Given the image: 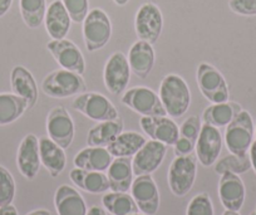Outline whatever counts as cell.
I'll use <instances>...</instances> for the list:
<instances>
[{
    "label": "cell",
    "instance_id": "ac0fdd59",
    "mask_svg": "<svg viewBox=\"0 0 256 215\" xmlns=\"http://www.w3.org/2000/svg\"><path fill=\"white\" fill-rule=\"evenodd\" d=\"M218 196L226 210L238 211L245 201V185L240 176L232 172L221 175L218 181Z\"/></svg>",
    "mask_w": 256,
    "mask_h": 215
},
{
    "label": "cell",
    "instance_id": "3957f363",
    "mask_svg": "<svg viewBox=\"0 0 256 215\" xmlns=\"http://www.w3.org/2000/svg\"><path fill=\"white\" fill-rule=\"evenodd\" d=\"M82 31L86 48L93 53L107 46L112 37V23L103 9L94 8L86 17Z\"/></svg>",
    "mask_w": 256,
    "mask_h": 215
},
{
    "label": "cell",
    "instance_id": "f546056e",
    "mask_svg": "<svg viewBox=\"0 0 256 215\" xmlns=\"http://www.w3.org/2000/svg\"><path fill=\"white\" fill-rule=\"evenodd\" d=\"M28 110V102L13 93H0V126L13 123Z\"/></svg>",
    "mask_w": 256,
    "mask_h": 215
},
{
    "label": "cell",
    "instance_id": "d6a6232c",
    "mask_svg": "<svg viewBox=\"0 0 256 215\" xmlns=\"http://www.w3.org/2000/svg\"><path fill=\"white\" fill-rule=\"evenodd\" d=\"M251 160L250 155H244V156H238V155H228L221 160L215 162V171L218 174L222 175L225 172H232V174H244L251 169Z\"/></svg>",
    "mask_w": 256,
    "mask_h": 215
},
{
    "label": "cell",
    "instance_id": "b9f144b4",
    "mask_svg": "<svg viewBox=\"0 0 256 215\" xmlns=\"http://www.w3.org/2000/svg\"><path fill=\"white\" fill-rule=\"evenodd\" d=\"M250 160H251V166L254 167V170H255V172H256V140L251 143Z\"/></svg>",
    "mask_w": 256,
    "mask_h": 215
},
{
    "label": "cell",
    "instance_id": "ba28073f",
    "mask_svg": "<svg viewBox=\"0 0 256 215\" xmlns=\"http://www.w3.org/2000/svg\"><path fill=\"white\" fill-rule=\"evenodd\" d=\"M122 103L144 117L167 116L161 98L154 91L147 87H134L120 98Z\"/></svg>",
    "mask_w": 256,
    "mask_h": 215
},
{
    "label": "cell",
    "instance_id": "52a82bcc",
    "mask_svg": "<svg viewBox=\"0 0 256 215\" xmlns=\"http://www.w3.org/2000/svg\"><path fill=\"white\" fill-rule=\"evenodd\" d=\"M72 107L96 122L113 121L120 117L114 105L106 96L97 92L80 93L72 102Z\"/></svg>",
    "mask_w": 256,
    "mask_h": 215
},
{
    "label": "cell",
    "instance_id": "7a4b0ae2",
    "mask_svg": "<svg viewBox=\"0 0 256 215\" xmlns=\"http://www.w3.org/2000/svg\"><path fill=\"white\" fill-rule=\"evenodd\" d=\"M46 96L53 98H68L86 92V82L82 75L67 69H56L49 73L42 82Z\"/></svg>",
    "mask_w": 256,
    "mask_h": 215
},
{
    "label": "cell",
    "instance_id": "5b68a950",
    "mask_svg": "<svg viewBox=\"0 0 256 215\" xmlns=\"http://www.w3.org/2000/svg\"><path fill=\"white\" fill-rule=\"evenodd\" d=\"M198 174V157L190 154L176 156L168 170V186L176 196H184L192 189Z\"/></svg>",
    "mask_w": 256,
    "mask_h": 215
},
{
    "label": "cell",
    "instance_id": "74e56055",
    "mask_svg": "<svg viewBox=\"0 0 256 215\" xmlns=\"http://www.w3.org/2000/svg\"><path fill=\"white\" fill-rule=\"evenodd\" d=\"M228 8L238 16H256V0H230Z\"/></svg>",
    "mask_w": 256,
    "mask_h": 215
},
{
    "label": "cell",
    "instance_id": "836d02e7",
    "mask_svg": "<svg viewBox=\"0 0 256 215\" xmlns=\"http://www.w3.org/2000/svg\"><path fill=\"white\" fill-rule=\"evenodd\" d=\"M16 196V181L8 170L0 165V207L10 205Z\"/></svg>",
    "mask_w": 256,
    "mask_h": 215
},
{
    "label": "cell",
    "instance_id": "f6af8a7d",
    "mask_svg": "<svg viewBox=\"0 0 256 215\" xmlns=\"http://www.w3.org/2000/svg\"><path fill=\"white\" fill-rule=\"evenodd\" d=\"M113 2H114V4H117L118 7H124L126 4H128L130 0H113Z\"/></svg>",
    "mask_w": 256,
    "mask_h": 215
},
{
    "label": "cell",
    "instance_id": "4dcf8cb0",
    "mask_svg": "<svg viewBox=\"0 0 256 215\" xmlns=\"http://www.w3.org/2000/svg\"><path fill=\"white\" fill-rule=\"evenodd\" d=\"M102 204L104 209L112 215H130L138 212V206L127 192H108L102 197Z\"/></svg>",
    "mask_w": 256,
    "mask_h": 215
},
{
    "label": "cell",
    "instance_id": "ee69618b",
    "mask_svg": "<svg viewBox=\"0 0 256 215\" xmlns=\"http://www.w3.org/2000/svg\"><path fill=\"white\" fill-rule=\"evenodd\" d=\"M26 215H53V214H52L49 210L38 209V210H33V211H30L29 214H26Z\"/></svg>",
    "mask_w": 256,
    "mask_h": 215
},
{
    "label": "cell",
    "instance_id": "603a6c76",
    "mask_svg": "<svg viewBox=\"0 0 256 215\" xmlns=\"http://www.w3.org/2000/svg\"><path fill=\"white\" fill-rule=\"evenodd\" d=\"M39 154L40 162L53 177H56L63 172L67 165V156L64 149L56 145L49 137L39 138Z\"/></svg>",
    "mask_w": 256,
    "mask_h": 215
},
{
    "label": "cell",
    "instance_id": "484cf974",
    "mask_svg": "<svg viewBox=\"0 0 256 215\" xmlns=\"http://www.w3.org/2000/svg\"><path fill=\"white\" fill-rule=\"evenodd\" d=\"M70 179L76 186L90 194H103L110 189L107 175L102 171H90L76 167L70 170Z\"/></svg>",
    "mask_w": 256,
    "mask_h": 215
},
{
    "label": "cell",
    "instance_id": "bcb514c9",
    "mask_svg": "<svg viewBox=\"0 0 256 215\" xmlns=\"http://www.w3.org/2000/svg\"><path fill=\"white\" fill-rule=\"evenodd\" d=\"M222 215H240L238 211H231V210H226Z\"/></svg>",
    "mask_w": 256,
    "mask_h": 215
},
{
    "label": "cell",
    "instance_id": "ab89813d",
    "mask_svg": "<svg viewBox=\"0 0 256 215\" xmlns=\"http://www.w3.org/2000/svg\"><path fill=\"white\" fill-rule=\"evenodd\" d=\"M12 4H13V0H0V18L8 13Z\"/></svg>",
    "mask_w": 256,
    "mask_h": 215
},
{
    "label": "cell",
    "instance_id": "4316f807",
    "mask_svg": "<svg viewBox=\"0 0 256 215\" xmlns=\"http://www.w3.org/2000/svg\"><path fill=\"white\" fill-rule=\"evenodd\" d=\"M124 123L120 117L113 121H103L96 125L88 131L87 143L93 147H107L110 143L117 138L120 132H123Z\"/></svg>",
    "mask_w": 256,
    "mask_h": 215
},
{
    "label": "cell",
    "instance_id": "f35d334b",
    "mask_svg": "<svg viewBox=\"0 0 256 215\" xmlns=\"http://www.w3.org/2000/svg\"><path fill=\"white\" fill-rule=\"evenodd\" d=\"M195 146L196 145L194 142H191V141L187 140V138L178 136L176 143L174 145V155H176V156H186V155H190L194 152Z\"/></svg>",
    "mask_w": 256,
    "mask_h": 215
},
{
    "label": "cell",
    "instance_id": "e0dca14e",
    "mask_svg": "<svg viewBox=\"0 0 256 215\" xmlns=\"http://www.w3.org/2000/svg\"><path fill=\"white\" fill-rule=\"evenodd\" d=\"M16 165L20 174L28 180H33L40 169L39 140L36 135L29 133L22 140L16 155Z\"/></svg>",
    "mask_w": 256,
    "mask_h": 215
},
{
    "label": "cell",
    "instance_id": "2e32d148",
    "mask_svg": "<svg viewBox=\"0 0 256 215\" xmlns=\"http://www.w3.org/2000/svg\"><path fill=\"white\" fill-rule=\"evenodd\" d=\"M142 131L151 140L160 141L167 146H174L180 136V127L172 118L167 116H156V117H144L140 120Z\"/></svg>",
    "mask_w": 256,
    "mask_h": 215
},
{
    "label": "cell",
    "instance_id": "9a60e30c",
    "mask_svg": "<svg viewBox=\"0 0 256 215\" xmlns=\"http://www.w3.org/2000/svg\"><path fill=\"white\" fill-rule=\"evenodd\" d=\"M167 152V145L160 141L150 140L138 150L132 160L134 175H148L156 171L164 162Z\"/></svg>",
    "mask_w": 256,
    "mask_h": 215
},
{
    "label": "cell",
    "instance_id": "7c38bea8",
    "mask_svg": "<svg viewBox=\"0 0 256 215\" xmlns=\"http://www.w3.org/2000/svg\"><path fill=\"white\" fill-rule=\"evenodd\" d=\"M49 53L53 56L56 63L62 67L63 69L67 71L74 72L78 75H83L86 71V61L83 57L82 52L70 39H59V41H54L52 39L48 44H46Z\"/></svg>",
    "mask_w": 256,
    "mask_h": 215
},
{
    "label": "cell",
    "instance_id": "4fadbf2b",
    "mask_svg": "<svg viewBox=\"0 0 256 215\" xmlns=\"http://www.w3.org/2000/svg\"><path fill=\"white\" fill-rule=\"evenodd\" d=\"M131 195L140 211L146 215H156L160 207V192L151 174L140 175L134 180Z\"/></svg>",
    "mask_w": 256,
    "mask_h": 215
},
{
    "label": "cell",
    "instance_id": "d6986e66",
    "mask_svg": "<svg viewBox=\"0 0 256 215\" xmlns=\"http://www.w3.org/2000/svg\"><path fill=\"white\" fill-rule=\"evenodd\" d=\"M44 26L48 36L54 41L64 39L70 33L72 19L62 0H53L46 8Z\"/></svg>",
    "mask_w": 256,
    "mask_h": 215
},
{
    "label": "cell",
    "instance_id": "83f0119b",
    "mask_svg": "<svg viewBox=\"0 0 256 215\" xmlns=\"http://www.w3.org/2000/svg\"><path fill=\"white\" fill-rule=\"evenodd\" d=\"M147 142L146 137L136 131L120 132L112 143L107 146V150L113 157H132Z\"/></svg>",
    "mask_w": 256,
    "mask_h": 215
},
{
    "label": "cell",
    "instance_id": "7dc6e473",
    "mask_svg": "<svg viewBox=\"0 0 256 215\" xmlns=\"http://www.w3.org/2000/svg\"><path fill=\"white\" fill-rule=\"evenodd\" d=\"M130 215H146V214H144V212H142V214H140V212H136V214H130Z\"/></svg>",
    "mask_w": 256,
    "mask_h": 215
},
{
    "label": "cell",
    "instance_id": "30bf717a",
    "mask_svg": "<svg viewBox=\"0 0 256 215\" xmlns=\"http://www.w3.org/2000/svg\"><path fill=\"white\" fill-rule=\"evenodd\" d=\"M131 78V67L128 58L122 52H114L107 59L103 71V80L108 92L112 95H120L127 88Z\"/></svg>",
    "mask_w": 256,
    "mask_h": 215
},
{
    "label": "cell",
    "instance_id": "9c48e42d",
    "mask_svg": "<svg viewBox=\"0 0 256 215\" xmlns=\"http://www.w3.org/2000/svg\"><path fill=\"white\" fill-rule=\"evenodd\" d=\"M164 29V16L156 4L144 3L134 17V31L140 41L154 44L160 39Z\"/></svg>",
    "mask_w": 256,
    "mask_h": 215
},
{
    "label": "cell",
    "instance_id": "60d3db41",
    "mask_svg": "<svg viewBox=\"0 0 256 215\" xmlns=\"http://www.w3.org/2000/svg\"><path fill=\"white\" fill-rule=\"evenodd\" d=\"M0 215H19L18 210L14 205H6V206L0 207Z\"/></svg>",
    "mask_w": 256,
    "mask_h": 215
},
{
    "label": "cell",
    "instance_id": "44dd1931",
    "mask_svg": "<svg viewBox=\"0 0 256 215\" xmlns=\"http://www.w3.org/2000/svg\"><path fill=\"white\" fill-rule=\"evenodd\" d=\"M10 85L14 95L28 102V110L33 108L38 101V86L30 71L23 66L14 67L10 75Z\"/></svg>",
    "mask_w": 256,
    "mask_h": 215
},
{
    "label": "cell",
    "instance_id": "c3c4849f",
    "mask_svg": "<svg viewBox=\"0 0 256 215\" xmlns=\"http://www.w3.org/2000/svg\"><path fill=\"white\" fill-rule=\"evenodd\" d=\"M250 215H256V211H254V212H252V214H250Z\"/></svg>",
    "mask_w": 256,
    "mask_h": 215
},
{
    "label": "cell",
    "instance_id": "6da1fadb",
    "mask_svg": "<svg viewBox=\"0 0 256 215\" xmlns=\"http://www.w3.org/2000/svg\"><path fill=\"white\" fill-rule=\"evenodd\" d=\"M160 98L166 110L167 116L178 118L184 116L191 105V92L182 77L167 75L160 86Z\"/></svg>",
    "mask_w": 256,
    "mask_h": 215
},
{
    "label": "cell",
    "instance_id": "681fc988",
    "mask_svg": "<svg viewBox=\"0 0 256 215\" xmlns=\"http://www.w3.org/2000/svg\"><path fill=\"white\" fill-rule=\"evenodd\" d=\"M255 137H256V130H255Z\"/></svg>",
    "mask_w": 256,
    "mask_h": 215
},
{
    "label": "cell",
    "instance_id": "1f68e13d",
    "mask_svg": "<svg viewBox=\"0 0 256 215\" xmlns=\"http://www.w3.org/2000/svg\"><path fill=\"white\" fill-rule=\"evenodd\" d=\"M19 9L28 28L36 29L44 23L46 13V0H19Z\"/></svg>",
    "mask_w": 256,
    "mask_h": 215
},
{
    "label": "cell",
    "instance_id": "7bdbcfd3",
    "mask_svg": "<svg viewBox=\"0 0 256 215\" xmlns=\"http://www.w3.org/2000/svg\"><path fill=\"white\" fill-rule=\"evenodd\" d=\"M86 215H107V214H106V211L102 209V207L92 206L90 210H88Z\"/></svg>",
    "mask_w": 256,
    "mask_h": 215
},
{
    "label": "cell",
    "instance_id": "8992f818",
    "mask_svg": "<svg viewBox=\"0 0 256 215\" xmlns=\"http://www.w3.org/2000/svg\"><path fill=\"white\" fill-rule=\"evenodd\" d=\"M196 82L204 97L211 103H222L228 101V86L225 77L218 68L210 63H202L196 72Z\"/></svg>",
    "mask_w": 256,
    "mask_h": 215
},
{
    "label": "cell",
    "instance_id": "8fae6325",
    "mask_svg": "<svg viewBox=\"0 0 256 215\" xmlns=\"http://www.w3.org/2000/svg\"><path fill=\"white\" fill-rule=\"evenodd\" d=\"M74 122L72 116L62 106L52 108L46 117V132L62 149H68L74 138Z\"/></svg>",
    "mask_w": 256,
    "mask_h": 215
},
{
    "label": "cell",
    "instance_id": "f1b7e54d",
    "mask_svg": "<svg viewBox=\"0 0 256 215\" xmlns=\"http://www.w3.org/2000/svg\"><path fill=\"white\" fill-rule=\"evenodd\" d=\"M242 111L238 103L232 101H226L222 103H212L205 108L202 113L204 123L215 126V127H224L228 126L235 118L238 113Z\"/></svg>",
    "mask_w": 256,
    "mask_h": 215
},
{
    "label": "cell",
    "instance_id": "e575fe53",
    "mask_svg": "<svg viewBox=\"0 0 256 215\" xmlns=\"http://www.w3.org/2000/svg\"><path fill=\"white\" fill-rule=\"evenodd\" d=\"M186 215H215L212 200L208 196V194L201 192L192 197L187 206Z\"/></svg>",
    "mask_w": 256,
    "mask_h": 215
},
{
    "label": "cell",
    "instance_id": "ffe728a7",
    "mask_svg": "<svg viewBox=\"0 0 256 215\" xmlns=\"http://www.w3.org/2000/svg\"><path fill=\"white\" fill-rule=\"evenodd\" d=\"M127 58L132 73L141 80H146L154 66V46L148 42L137 41L130 49Z\"/></svg>",
    "mask_w": 256,
    "mask_h": 215
},
{
    "label": "cell",
    "instance_id": "d4e9b609",
    "mask_svg": "<svg viewBox=\"0 0 256 215\" xmlns=\"http://www.w3.org/2000/svg\"><path fill=\"white\" fill-rule=\"evenodd\" d=\"M113 156L110 154L107 147L88 146L80 150L76 155L74 166L78 169L90 170V171H106L112 164Z\"/></svg>",
    "mask_w": 256,
    "mask_h": 215
},
{
    "label": "cell",
    "instance_id": "277c9868",
    "mask_svg": "<svg viewBox=\"0 0 256 215\" xmlns=\"http://www.w3.org/2000/svg\"><path fill=\"white\" fill-rule=\"evenodd\" d=\"M254 138V122L248 111H241L228 125L225 143L228 151L238 156L248 155Z\"/></svg>",
    "mask_w": 256,
    "mask_h": 215
},
{
    "label": "cell",
    "instance_id": "cb8c5ba5",
    "mask_svg": "<svg viewBox=\"0 0 256 215\" xmlns=\"http://www.w3.org/2000/svg\"><path fill=\"white\" fill-rule=\"evenodd\" d=\"M110 190L114 192H128L134 182L131 157H116L108 167Z\"/></svg>",
    "mask_w": 256,
    "mask_h": 215
},
{
    "label": "cell",
    "instance_id": "d590c367",
    "mask_svg": "<svg viewBox=\"0 0 256 215\" xmlns=\"http://www.w3.org/2000/svg\"><path fill=\"white\" fill-rule=\"evenodd\" d=\"M73 23H83L90 13V0H62Z\"/></svg>",
    "mask_w": 256,
    "mask_h": 215
},
{
    "label": "cell",
    "instance_id": "5bb4252c",
    "mask_svg": "<svg viewBox=\"0 0 256 215\" xmlns=\"http://www.w3.org/2000/svg\"><path fill=\"white\" fill-rule=\"evenodd\" d=\"M222 149V136L215 126L202 123L201 132L196 141V157L202 166L208 167L215 164Z\"/></svg>",
    "mask_w": 256,
    "mask_h": 215
},
{
    "label": "cell",
    "instance_id": "7402d4cb",
    "mask_svg": "<svg viewBox=\"0 0 256 215\" xmlns=\"http://www.w3.org/2000/svg\"><path fill=\"white\" fill-rule=\"evenodd\" d=\"M58 215H86L87 205L82 195L70 185H60L54 195Z\"/></svg>",
    "mask_w": 256,
    "mask_h": 215
},
{
    "label": "cell",
    "instance_id": "8d00e7d4",
    "mask_svg": "<svg viewBox=\"0 0 256 215\" xmlns=\"http://www.w3.org/2000/svg\"><path fill=\"white\" fill-rule=\"evenodd\" d=\"M201 127H202V123H201L200 118L198 116H190L180 126V136L187 138L196 145V141L201 132Z\"/></svg>",
    "mask_w": 256,
    "mask_h": 215
}]
</instances>
